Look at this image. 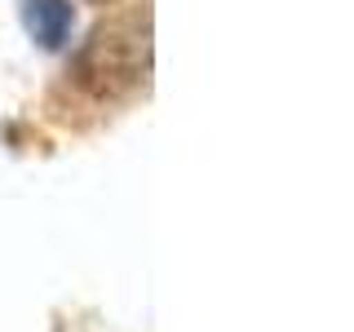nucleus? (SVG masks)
<instances>
[{
  "instance_id": "obj_1",
  "label": "nucleus",
  "mask_w": 354,
  "mask_h": 332,
  "mask_svg": "<svg viewBox=\"0 0 354 332\" xmlns=\"http://www.w3.org/2000/svg\"><path fill=\"white\" fill-rule=\"evenodd\" d=\"M151 75V31L138 18H115L88 31V40L75 53V80L93 98L115 102L147 84Z\"/></svg>"
},
{
  "instance_id": "obj_2",
  "label": "nucleus",
  "mask_w": 354,
  "mask_h": 332,
  "mask_svg": "<svg viewBox=\"0 0 354 332\" xmlns=\"http://www.w3.org/2000/svg\"><path fill=\"white\" fill-rule=\"evenodd\" d=\"M75 9L71 0H27V27L40 40V49H62L71 40Z\"/></svg>"
},
{
  "instance_id": "obj_3",
  "label": "nucleus",
  "mask_w": 354,
  "mask_h": 332,
  "mask_svg": "<svg viewBox=\"0 0 354 332\" xmlns=\"http://www.w3.org/2000/svg\"><path fill=\"white\" fill-rule=\"evenodd\" d=\"M88 5H115V0H88Z\"/></svg>"
}]
</instances>
